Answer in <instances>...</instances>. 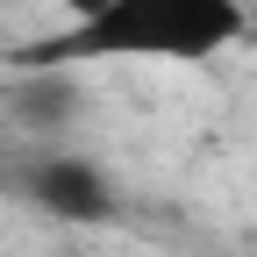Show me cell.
Masks as SVG:
<instances>
[{
	"label": "cell",
	"mask_w": 257,
	"mask_h": 257,
	"mask_svg": "<svg viewBox=\"0 0 257 257\" xmlns=\"http://www.w3.org/2000/svg\"><path fill=\"white\" fill-rule=\"evenodd\" d=\"M243 0H107L86 22H64L50 43H36L22 64H214L243 43Z\"/></svg>",
	"instance_id": "cell-1"
},
{
	"label": "cell",
	"mask_w": 257,
	"mask_h": 257,
	"mask_svg": "<svg viewBox=\"0 0 257 257\" xmlns=\"http://www.w3.org/2000/svg\"><path fill=\"white\" fill-rule=\"evenodd\" d=\"M29 200L50 207V214H72V221H100L114 207V193H107V179L86 157H50V165L29 172Z\"/></svg>",
	"instance_id": "cell-2"
},
{
	"label": "cell",
	"mask_w": 257,
	"mask_h": 257,
	"mask_svg": "<svg viewBox=\"0 0 257 257\" xmlns=\"http://www.w3.org/2000/svg\"><path fill=\"white\" fill-rule=\"evenodd\" d=\"M43 8H57V15H64V22H86V15H93V8H107V0H43Z\"/></svg>",
	"instance_id": "cell-3"
}]
</instances>
